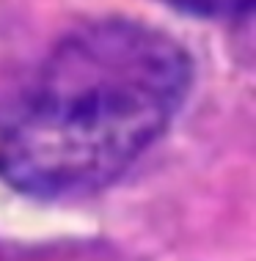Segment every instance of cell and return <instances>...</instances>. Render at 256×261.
Returning a JSON list of instances; mask_svg holds the SVG:
<instances>
[{
	"mask_svg": "<svg viewBox=\"0 0 256 261\" xmlns=\"http://www.w3.org/2000/svg\"><path fill=\"white\" fill-rule=\"evenodd\" d=\"M193 83L188 50L132 19H97L50 53L0 135V179L33 198H80L157 140Z\"/></svg>",
	"mask_w": 256,
	"mask_h": 261,
	"instance_id": "obj_1",
	"label": "cell"
},
{
	"mask_svg": "<svg viewBox=\"0 0 256 261\" xmlns=\"http://www.w3.org/2000/svg\"><path fill=\"white\" fill-rule=\"evenodd\" d=\"M174 9L210 19H234L253 9V0H166Z\"/></svg>",
	"mask_w": 256,
	"mask_h": 261,
	"instance_id": "obj_2",
	"label": "cell"
}]
</instances>
